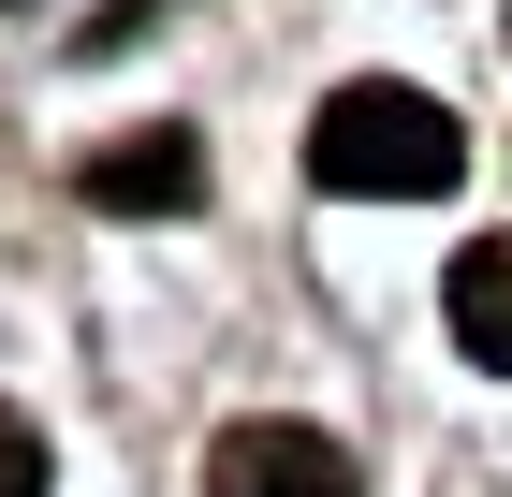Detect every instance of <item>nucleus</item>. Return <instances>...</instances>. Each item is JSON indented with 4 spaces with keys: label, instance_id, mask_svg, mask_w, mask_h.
Instances as JSON below:
<instances>
[{
    "label": "nucleus",
    "instance_id": "nucleus-4",
    "mask_svg": "<svg viewBox=\"0 0 512 497\" xmlns=\"http://www.w3.org/2000/svg\"><path fill=\"white\" fill-rule=\"evenodd\" d=\"M454 351L512 381V234H469L454 249Z\"/></svg>",
    "mask_w": 512,
    "mask_h": 497
},
{
    "label": "nucleus",
    "instance_id": "nucleus-2",
    "mask_svg": "<svg viewBox=\"0 0 512 497\" xmlns=\"http://www.w3.org/2000/svg\"><path fill=\"white\" fill-rule=\"evenodd\" d=\"M205 497H366V468L337 454L322 424L249 410V424H220V439H205Z\"/></svg>",
    "mask_w": 512,
    "mask_h": 497
},
{
    "label": "nucleus",
    "instance_id": "nucleus-5",
    "mask_svg": "<svg viewBox=\"0 0 512 497\" xmlns=\"http://www.w3.org/2000/svg\"><path fill=\"white\" fill-rule=\"evenodd\" d=\"M0 497H44V439H30L15 410H0Z\"/></svg>",
    "mask_w": 512,
    "mask_h": 497
},
{
    "label": "nucleus",
    "instance_id": "nucleus-1",
    "mask_svg": "<svg viewBox=\"0 0 512 497\" xmlns=\"http://www.w3.org/2000/svg\"><path fill=\"white\" fill-rule=\"evenodd\" d=\"M454 161H469L454 103H425V88H395V74L337 88V103L308 117V176L352 191V205H425V191H454Z\"/></svg>",
    "mask_w": 512,
    "mask_h": 497
},
{
    "label": "nucleus",
    "instance_id": "nucleus-3",
    "mask_svg": "<svg viewBox=\"0 0 512 497\" xmlns=\"http://www.w3.org/2000/svg\"><path fill=\"white\" fill-rule=\"evenodd\" d=\"M74 191L103 205V220H176V205L205 191V147L191 132H132V147H88L74 161Z\"/></svg>",
    "mask_w": 512,
    "mask_h": 497
}]
</instances>
